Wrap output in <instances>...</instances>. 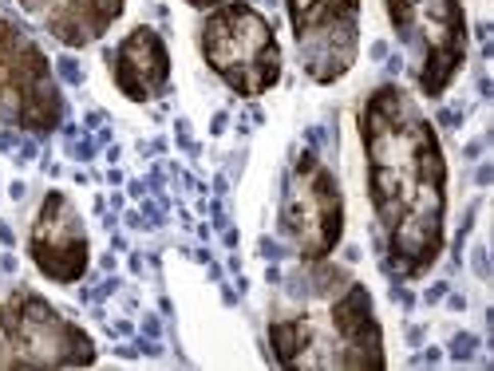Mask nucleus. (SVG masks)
<instances>
[{"instance_id":"obj_1","label":"nucleus","mask_w":494,"mask_h":371,"mask_svg":"<svg viewBox=\"0 0 494 371\" xmlns=\"http://www.w3.org/2000/svg\"><path fill=\"white\" fill-rule=\"evenodd\" d=\"M111 75L127 99L135 103H147L150 95L166 91V75H170V63H166V47L158 40L154 28H135L115 52V63H111Z\"/></svg>"},{"instance_id":"obj_2","label":"nucleus","mask_w":494,"mask_h":371,"mask_svg":"<svg viewBox=\"0 0 494 371\" xmlns=\"http://www.w3.org/2000/svg\"><path fill=\"white\" fill-rule=\"evenodd\" d=\"M269 340H273V348H277V359H281V363H293L297 352L309 343V324L297 320V316H293V320H273Z\"/></svg>"},{"instance_id":"obj_3","label":"nucleus","mask_w":494,"mask_h":371,"mask_svg":"<svg viewBox=\"0 0 494 371\" xmlns=\"http://www.w3.org/2000/svg\"><path fill=\"white\" fill-rule=\"evenodd\" d=\"M475 348H479V336H475V332H459V336L451 340V359H455V363H466V359L475 356Z\"/></svg>"},{"instance_id":"obj_4","label":"nucleus","mask_w":494,"mask_h":371,"mask_svg":"<svg viewBox=\"0 0 494 371\" xmlns=\"http://www.w3.org/2000/svg\"><path fill=\"white\" fill-rule=\"evenodd\" d=\"M56 71H60V79H63V83H72V87H79V83H83V67H79L72 56H63V60L56 63Z\"/></svg>"},{"instance_id":"obj_5","label":"nucleus","mask_w":494,"mask_h":371,"mask_svg":"<svg viewBox=\"0 0 494 371\" xmlns=\"http://www.w3.org/2000/svg\"><path fill=\"white\" fill-rule=\"evenodd\" d=\"M257 249H261V257H265V261H281V257H289V253H285V245H277L273 237H261V245H257Z\"/></svg>"},{"instance_id":"obj_6","label":"nucleus","mask_w":494,"mask_h":371,"mask_svg":"<svg viewBox=\"0 0 494 371\" xmlns=\"http://www.w3.org/2000/svg\"><path fill=\"white\" fill-rule=\"evenodd\" d=\"M471 265H475V273H479L482 281H486V277H490V261H486V249H475V257H471Z\"/></svg>"},{"instance_id":"obj_7","label":"nucleus","mask_w":494,"mask_h":371,"mask_svg":"<svg viewBox=\"0 0 494 371\" xmlns=\"http://www.w3.org/2000/svg\"><path fill=\"white\" fill-rule=\"evenodd\" d=\"M439 122L443 127H459L463 122V111H439Z\"/></svg>"},{"instance_id":"obj_8","label":"nucleus","mask_w":494,"mask_h":371,"mask_svg":"<svg viewBox=\"0 0 494 371\" xmlns=\"http://www.w3.org/2000/svg\"><path fill=\"white\" fill-rule=\"evenodd\" d=\"M443 296H447V284H431V288L423 292V300H427V304H435V300H443Z\"/></svg>"},{"instance_id":"obj_9","label":"nucleus","mask_w":494,"mask_h":371,"mask_svg":"<svg viewBox=\"0 0 494 371\" xmlns=\"http://www.w3.org/2000/svg\"><path fill=\"white\" fill-rule=\"evenodd\" d=\"M36 158V142H20V154H16V162H32Z\"/></svg>"},{"instance_id":"obj_10","label":"nucleus","mask_w":494,"mask_h":371,"mask_svg":"<svg viewBox=\"0 0 494 371\" xmlns=\"http://www.w3.org/2000/svg\"><path fill=\"white\" fill-rule=\"evenodd\" d=\"M143 332H147L150 340H158V332H162V324H158L154 316H147V320H143Z\"/></svg>"},{"instance_id":"obj_11","label":"nucleus","mask_w":494,"mask_h":371,"mask_svg":"<svg viewBox=\"0 0 494 371\" xmlns=\"http://www.w3.org/2000/svg\"><path fill=\"white\" fill-rule=\"evenodd\" d=\"M368 56H372V60H388V44H384V40H375V44L368 47Z\"/></svg>"},{"instance_id":"obj_12","label":"nucleus","mask_w":494,"mask_h":371,"mask_svg":"<svg viewBox=\"0 0 494 371\" xmlns=\"http://www.w3.org/2000/svg\"><path fill=\"white\" fill-rule=\"evenodd\" d=\"M475 182H479V186H490V182H494V170H490V166H479Z\"/></svg>"},{"instance_id":"obj_13","label":"nucleus","mask_w":494,"mask_h":371,"mask_svg":"<svg viewBox=\"0 0 494 371\" xmlns=\"http://www.w3.org/2000/svg\"><path fill=\"white\" fill-rule=\"evenodd\" d=\"M8 193H12V202H24V193H28V186H24V182H12V186H8Z\"/></svg>"},{"instance_id":"obj_14","label":"nucleus","mask_w":494,"mask_h":371,"mask_svg":"<svg viewBox=\"0 0 494 371\" xmlns=\"http://www.w3.org/2000/svg\"><path fill=\"white\" fill-rule=\"evenodd\" d=\"M447 304H451L455 312H463V308H466V296H459V292H451V296H447Z\"/></svg>"},{"instance_id":"obj_15","label":"nucleus","mask_w":494,"mask_h":371,"mask_svg":"<svg viewBox=\"0 0 494 371\" xmlns=\"http://www.w3.org/2000/svg\"><path fill=\"white\" fill-rule=\"evenodd\" d=\"M225 119H229L225 111H222V115H214V127H210V134H222V131H225Z\"/></svg>"},{"instance_id":"obj_16","label":"nucleus","mask_w":494,"mask_h":371,"mask_svg":"<svg viewBox=\"0 0 494 371\" xmlns=\"http://www.w3.org/2000/svg\"><path fill=\"white\" fill-rule=\"evenodd\" d=\"M482 146H486V142H466V158H479Z\"/></svg>"},{"instance_id":"obj_17","label":"nucleus","mask_w":494,"mask_h":371,"mask_svg":"<svg viewBox=\"0 0 494 371\" xmlns=\"http://www.w3.org/2000/svg\"><path fill=\"white\" fill-rule=\"evenodd\" d=\"M0 268H4V273H16V257H12V253H8V257H0Z\"/></svg>"},{"instance_id":"obj_18","label":"nucleus","mask_w":494,"mask_h":371,"mask_svg":"<svg viewBox=\"0 0 494 371\" xmlns=\"http://www.w3.org/2000/svg\"><path fill=\"white\" fill-rule=\"evenodd\" d=\"M147 193V182H131V197H143Z\"/></svg>"},{"instance_id":"obj_19","label":"nucleus","mask_w":494,"mask_h":371,"mask_svg":"<svg viewBox=\"0 0 494 371\" xmlns=\"http://www.w3.org/2000/svg\"><path fill=\"white\" fill-rule=\"evenodd\" d=\"M399 67H404V60H399V56H388V71L395 75V71H399Z\"/></svg>"},{"instance_id":"obj_20","label":"nucleus","mask_w":494,"mask_h":371,"mask_svg":"<svg viewBox=\"0 0 494 371\" xmlns=\"http://www.w3.org/2000/svg\"><path fill=\"white\" fill-rule=\"evenodd\" d=\"M225 186H229V182H225V174H218V178H214V193H225Z\"/></svg>"},{"instance_id":"obj_21","label":"nucleus","mask_w":494,"mask_h":371,"mask_svg":"<svg viewBox=\"0 0 494 371\" xmlns=\"http://www.w3.org/2000/svg\"><path fill=\"white\" fill-rule=\"evenodd\" d=\"M0 241H4V245H12V241H16V237H12V229H8V225H0Z\"/></svg>"},{"instance_id":"obj_22","label":"nucleus","mask_w":494,"mask_h":371,"mask_svg":"<svg viewBox=\"0 0 494 371\" xmlns=\"http://www.w3.org/2000/svg\"><path fill=\"white\" fill-rule=\"evenodd\" d=\"M194 8H210V4H222V0H190Z\"/></svg>"},{"instance_id":"obj_23","label":"nucleus","mask_w":494,"mask_h":371,"mask_svg":"<svg viewBox=\"0 0 494 371\" xmlns=\"http://www.w3.org/2000/svg\"><path fill=\"white\" fill-rule=\"evenodd\" d=\"M257 4H265V8H273V4H277V0H257Z\"/></svg>"}]
</instances>
